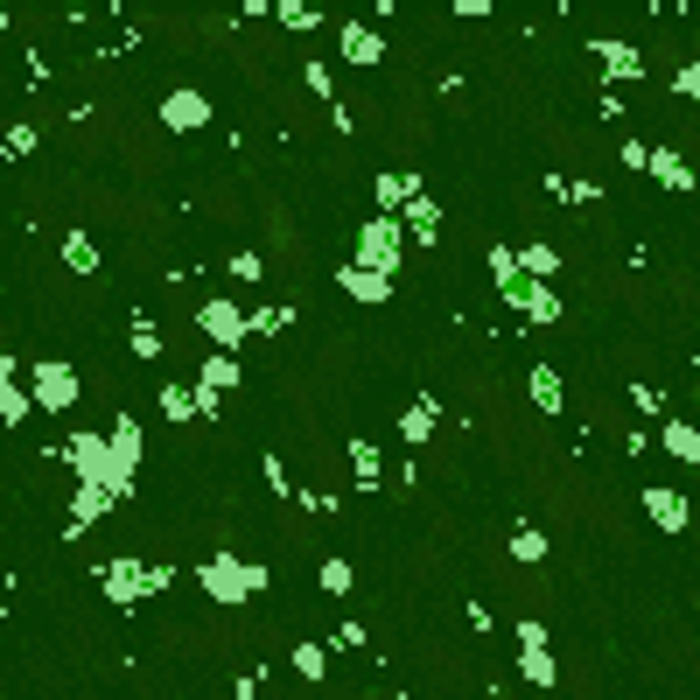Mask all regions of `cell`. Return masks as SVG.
<instances>
[{"instance_id": "obj_45", "label": "cell", "mask_w": 700, "mask_h": 700, "mask_svg": "<svg viewBox=\"0 0 700 700\" xmlns=\"http://www.w3.org/2000/svg\"><path fill=\"white\" fill-rule=\"evenodd\" d=\"M392 700H407V693H392Z\"/></svg>"}, {"instance_id": "obj_43", "label": "cell", "mask_w": 700, "mask_h": 700, "mask_svg": "<svg viewBox=\"0 0 700 700\" xmlns=\"http://www.w3.org/2000/svg\"><path fill=\"white\" fill-rule=\"evenodd\" d=\"M147 589H176V567H168V560H147Z\"/></svg>"}, {"instance_id": "obj_2", "label": "cell", "mask_w": 700, "mask_h": 700, "mask_svg": "<svg viewBox=\"0 0 700 700\" xmlns=\"http://www.w3.org/2000/svg\"><path fill=\"white\" fill-rule=\"evenodd\" d=\"M64 463L78 469V484L112 490V498H120V469H112V434H99V427L70 434V442H64Z\"/></svg>"}, {"instance_id": "obj_20", "label": "cell", "mask_w": 700, "mask_h": 700, "mask_svg": "<svg viewBox=\"0 0 700 700\" xmlns=\"http://www.w3.org/2000/svg\"><path fill=\"white\" fill-rule=\"evenodd\" d=\"M525 392H533V407H540V413H560V407H567V386H560V371H546V365H540L533 378H525Z\"/></svg>"}, {"instance_id": "obj_16", "label": "cell", "mask_w": 700, "mask_h": 700, "mask_svg": "<svg viewBox=\"0 0 700 700\" xmlns=\"http://www.w3.org/2000/svg\"><path fill=\"white\" fill-rule=\"evenodd\" d=\"M596 56H602V70H610V78H645V56H637V43H616V35H602L596 43Z\"/></svg>"}, {"instance_id": "obj_21", "label": "cell", "mask_w": 700, "mask_h": 700, "mask_svg": "<svg viewBox=\"0 0 700 700\" xmlns=\"http://www.w3.org/2000/svg\"><path fill=\"white\" fill-rule=\"evenodd\" d=\"M652 176H658V182H666V189H673V197H687V189H693V168H687V162H679V155H673V147H658V155H652Z\"/></svg>"}, {"instance_id": "obj_5", "label": "cell", "mask_w": 700, "mask_h": 700, "mask_svg": "<svg viewBox=\"0 0 700 700\" xmlns=\"http://www.w3.org/2000/svg\"><path fill=\"white\" fill-rule=\"evenodd\" d=\"M99 596L120 602V610H134V602H147L155 589H147V560H99Z\"/></svg>"}, {"instance_id": "obj_10", "label": "cell", "mask_w": 700, "mask_h": 700, "mask_svg": "<svg viewBox=\"0 0 700 700\" xmlns=\"http://www.w3.org/2000/svg\"><path fill=\"white\" fill-rule=\"evenodd\" d=\"M427 189H421V176H407V168H386L378 176V218H407V203H421Z\"/></svg>"}, {"instance_id": "obj_29", "label": "cell", "mask_w": 700, "mask_h": 700, "mask_svg": "<svg viewBox=\"0 0 700 700\" xmlns=\"http://www.w3.org/2000/svg\"><path fill=\"white\" fill-rule=\"evenodd\" d=\"M295 673H301V679H323V673H330V652L315 645V637H301V645H295Z\"/></svg>"}, {"instance_id": "obj_44", "label": "cell", "mask_w": 700, "mask_h": 700, "mask_svg": "<svg viewBox=\"0 0 700 700\" xmlns=\"http://www.w3.org/2000/svg\"><path fill=\"white\" fill-rule=\"evenodd\" d=\"M232 700H259V673H245L238 687H232Z\"/></svg>"}, {"instance_id": "obj_15", "label": "cell", "mask_w": 700, "mask_h": 700, "mask_svg": "<svg viewBox=\"0 0 700 700\" xmlns=\"http://www.w3.org/2000/svg\"><path fill=\"white\" fill-rule=\"evenodd\" d=\"M434 421H442V407H434V392H421L407 413H400V442L407 448H421V442H434Z\"/></svg>"}, {"instance_id": "obj_26", "label": "cell", "mask_w": 700, "mask_h": 700, "mask_svg": "<svg viewBox=\"0 0 700 700\" xmlns=\"http://www.w3.org/2000/svg\"><path fill=\"white\" fill-rule=\"evenodd\" d=\"M197 386H211V392H232V386H238V357H224V351H211V365L197 371Z\"/></svg>"}, {"instance_id": "obj_40", "label": "cell", "mask_w": 700, "mask_h": 700, "mask_svg": "<svg viewBox=\"0 0 700 700\" xmlns=\"http://www.w3.org/2000/svg\"><path fill=\"white\" fill-rule=\"evenodd\" d=\"M126 351H134V357H162V336L147 330V323H134V336H126Z\"/></svg>"}, {"instance_id": "obj_18", "label": "cell", "mask_w": 700, "mask_h": 700, "mask_svg": "<svg viewBox=\"0 0 700 700\" xmlns=\"http://www.w3.org/2000/svg\"><path fill=\"white\" fill-rule=\"evenodd\" d=\"M658 442H666L673 463H700V421H666V434H658Z\"/></svg>"}, {"instance_id": "obj_1", "label": "cell", "mask_w": 700, "mask_h": 700, "mask_svg": "<svg viewBox=\"0 0 700 700\" xmlns=\"http://www.w3.org/2000/svg\"><path fill=\"white\" fill-rule=\"evenodd\" d=\"M197 581H203V596H211V602H224V610H238V602H253L259 589H267V567L238 560L232 546H211V560L197 567Z\"/></svg>"}, {"instance_id": "obj_19", "label": "cell", "mask_w": 700, "mask_h": 700, "mask_svg": "<svg viewBox=\"0 0 700 700\" xmlns=\"http://www.w3.org/2000/svg\"><path fill=\"white\" fill-rule=\"evenodd\" d=\"M29 407H35V386H22V378H0V421L22 427V421H29Z\"/></svg>"}, {"instance_id": "obj_27", "label": "cell", "mask_w": 700, "mask_h": 700, "mask_svg": "<svg viewBox=\"0 0 700 700\" xmlns=\"http://www.w3.org/2000/svg\"><path fill=\"white\" fill-rule=\"evenodd\" d=\"M512 560L519 567H540L546 560V533H540V525H519V533H512Z\"/></svg>"}, {"instance_id": "obj_46", "label": "cell", "mask_w": 700, "mask_h": 700, "mask_svg": "<svg viewBox=\"0 0 700 700\" xmlns=\"http://www.w3.org/2000/svg\"><path fill=\"white\" fill-rule=\"evenodd\" d=\"M693 400H700V392H693Z\"/></svg>"}, {"instance_id": "obj_13", "label": "cell", "mask_w": 700, "mask_h": 700, "mask_svg": "<svg viewBox=\"0 0 700 700\" xmlns=\"http://www.w3.org/2000/svg\"><path fill=\"white\" fill-rule=\"evenodd\" d=\"M112 504H120L112 490H91V484H78V498H70V519H64V540H78L91 519H105V512H112Z\"/></svg>"}, {"instance_id": "obj_4", "label": "cell", "mask_w": 700, "mask_h": 700, "mask_svg": "<svg viewBox=\"0 0 700 700\" xmlns=\"http://www.w3.org/2000/svg\"><path fill=\"white\" fill-rule=\"evenodd\" d=\"M197 323H203V336H211V344H218L224 357H238V344L253 336V315H245L238 301H224V295L203 301V315H197Z\"/></svg>"}, {"instance_id": "obj_14", "label": "cell", "mask_w": 700, "mask_h": 700, "mask_svg": "<svg viewBox=\"0 0 700 700\" xmlns=\"http://www.w3.org/2000/svg\"><path fill=\"white\" fill-rule=\"evenodd\" d=\"M336 288H344L351 301H392V280L371 274V267H357V259H351V267H336Z\"/></svg>"}, {"instance_id": "obj_12", "label": "cell", "mask_w": 700, "mask_h": 700, "mask_svg": "<svg viewBox=\"0 0 700 700\" xmlns=\"http://www.w3.org/2000/svg\"><path fill=\"white\" fill-rule=\"evenodd\" d=\"M336 49H344V64H365V70L386 56V43H378L371 22H344V29H336Z\"/></svg>"}, {"instance_id": "obj_31", "label": "cell", "mask_w": 700, "mask_h": 700, "mask_svg": "<svg viewBox=\"0 0 700 700\" xmlns=\"http://www.w3.org/2000/svg\"><path fill=\"white\" fill-rule=\"evenodd\" d=\"M162 413L168 421H189L197 413V386H162Z\"/></svg>"}, {"instance_id": "obj_3", "label": "cell", "mask_w": 700, "mask_h": 700, "mask_svg": "<svg viewBox=\"0 0 700 700\" xmlns=\"http://www.w3.org/2000/svg\"><path fill=\"white\" fill-rule=\"evenodd\" d=\"M400 253H407V224L400 218H365L357 224V267H371V274H400Z\"/></svg>"}, {"instance_id": "obj_17", "label": "cell", "mask_w": 700, "mask_h": 700, "mask_svg": "<svg viewBox=\"0 0 700 700\" xmlns=\"http://www.w3.org/2000/svg\"><path fill=\"white\" fill-rule=\"evenodd\" d=\"M407 238L413 245H434V238H442V211H434V197H421V203H407Z\"/></svg>"}, {"instance_id": "obj_42", "label": "cell", "mask_w": 700, "mask_h": 700, "mask_svg": "<svg viewBox=\"0 0 700 700\" xmlns=\"http://www.w3.org/2000/svg\"><path fill=\"white\" fill-rule=\"evenodd\" d=\"M29 147H35V126H29V120L8 126V155H29Z\"/></svg>"}, {"instance_id": "obj_24", "label": "cell", "mask_w": 700, "mask_h": 700, "mask_svg": "<svg viewBox=\"0 0 700 700\" xmlns=\"http://www.w3.org/2000/svg\"><path fill=\"white\" fill-rule=\"evenodd\" d=\"M519 679H533L540 693H554V679H560V666H554V652H519Z\"/></svg>"}, {"instance_id": "obj_34", "label": "cell", "mask_w": 700, "mask_h": 700, "mask_svg": "<svg viewBox=\"0 0 700 700\" xmlns=\"http://www.w3.org/2000/svg\"><path fill=\"white\" fill-rule=\"evenodd\" d=\"M224 274L253 288V280H267V259H259V253H232V267H224Z\"/></svg>"}, {"instance_id": "obj_39", "label": "cell", "mask_w": 700, "mask_h": 700, "mask_svg": "<svg viewBox=\"0 0 700 700\" xmlns=\"http://www.w3.org/2000/svg\"><path fill=\"white\" fill-rule=\"evenodd\" d=\"M519 652H546V623L540 616H519Z\"/></svg>"}, {"instance_id": "obj_7", "label": "cell", "mask_w": 700, "mask_h": 700, "mask_svg": "<svg viewBox=\"0 0 700 700\" xmlns=\"http://www.w3.org/2000/svg\"><path fill=\"white\" fill-rule=\"evenodd\" d=\"M105 434H112V469H120V504H126V498H134V469H141V421L120 413Z\"/></svg>"}, {"instance_id": "obj_6", "label": "cell", "mask_w": 700, "mask_h": 700, "mask_svg": "<svg viewBox=\"0 0 700 700\" xmlns=\"http://www.w3.org/2000/svg\"><path fill=\"white\" fill-rule=\"evenodd\" d=\"M29 386H35V407H43V413H70V407H78V371H70L64 357H43V365L29 371Z\"/></svg>"}, {"instance_id": "obj_35", "label": "cell", "mask_w": 700, "mask_h": 700, "mask_svg": "<svg viewBox=\"0 0 700 700\" xmlns=\"http://www.w3.org/2000/svg\"><path fill=\"white\" fill-rule=\"evenodd\" d=\"M301 78H309V91H315V99L344 105V99H336V78H330V64H309V70H301Z\"/></svg>"}, {"instance_id": "obj_47", "label": "cell", "mask_w": 700, "mask_h": 700, "mask_svg": "<svg viewBox=\"0 0 700 700\" xmlns=\"http://www.w3.org/2000/svg\"><path fill=\"white\" fill-rule=\"evenodd\" d=\"M693 610H700V602H693Z\"/></svg>"}, {"instance_id": "obj_36", "label": "cell", "mask_w": 700, "mask_h": 700, "mask_svg": "<svg viewBox=\"0 0 700 700\" xmlns=\"http://www.w3.org/2000/svg\"><path fill=\"white\" fill-rule=\"evenodd\" d=\"M267 490H274V498H301V490L288 484V463H280L274 448H267Z\"/></svg>"}, {"instance_id": "obj_8", "label": "cell", "mask_w": 700, "mask_h": 700, "mask_svg": "<svg viewBox=\"0 0 700 700\" xmlns=\"http://www.w3.org/2000/svg\"><path fill=\"white\" fill-rule=\"evenodd\" d=\"M162 112V126H168V134H197V126H211V99H203V91H168V99L155 105Z\"/></svg>"}, {"instance_id": "obj_28", "label": "cell", "mask_w": 700, "mask_h": 700, "mask_svg": "<svg viewBox=\"0 0 700 700\" xmlns=\"http://www.w3.org/2000/svg\"><path fill=\"white\" fill-rule=\"evenodd\" d=\"M315 581H323V596H351V581H357V567H351L344 554H330V560H323V575H315Z\"/></svg>"}, {"instance_id": "obj_11", "label": "cell", "mask_w": 700, "mask_h": 700, "mask_svg": "<svg viewBox=\"0 0 700 700\" xmlns=\"http://www.w3.org/2000/svg\"><path fill=\"white\" fill-rule=\"evenodd\" d=\"M504 301H512L519 315H533V323H560V295L546 288V280H519V288H504Z\"/></svg>"}, {"instance_id": "obj_30", "label": "cell", "mask_w": 700, "mask_h": 700, "mask_svg": "<svg viewBox=\"0 0 700 700\" xmlns=\"http://www.w3.org/2000/svg\"><path fill=\"white\" fill-rule=\"evenodd\" d=\"M351 469H357V484H378V442H365V434H357V442H351Z\"/></svg>"}, {"instance_id": "obj_41", "label": "cell", "mask_w": 700, "mask_h": 700, "mask_svg": "<svg viewBox=\"0 0 700 700\" xmlns=\"http://www.w3.org/2000/svg\"><path fill=\"white\" fill-rule=\"evenodd\" d=\"M631 407H637V413H658V407H666V392H658V386H645V378H637V386H631Z\"/></svg>"}, {"instance_id": "obj_22", "label": "cell", "mask_w": 700, "mask_h": 700, "mask_svg": "<svg viewBox=\"0 0 700 700\" xmlns=\"http://www.w3.org/2000/svg\"><path fill=\"white\" fill-rule=\"evenodd\" d=\"M519 267H525V280H546V288H554L560 253H554V245H519Z\"/></svg>"}, {"instance_id": "obj_38", "label": "cell", "mask_w": 700, "mask_h": 700, "mask_svg": "<svg viewBox=\"0 0 700 700\" xmlns=\"http://www.w3.org/2000/svg\"><path fill=\"white\" fill-rule=\"evenodd\" d=\"M652 155H658V147H645V141H623V147H616V162H623V168H645V176H652Z\"/></svg>"}, {"instance_id": "obj_33", "label": "cell", "mask_w": 700, "mask_h": 700, "mask_svg": "<svg viewBox=\"0 0 700 700\" xmlns=\"http://www.w3.org/2000/svg\"><path fill=\"white\" fill-rule=\"evenodd\" d=\"M274 14H280L288 29H315V22H323V14H315L309 0H274Z\"/></svg>"}, {"instance_id": "obj_32", "label": "cell", "mask_w": 700, "mask_h": 700, "mask_svg": "<svg viewBox=\"0 0 700 700\" xmlns=\"http://www.w3.org/2000/svg\"><path fill=\"white\" fill-rule=\"evenodd\" d=\"M288 323H295V309H288V301H274V309H253V336H280Z\"/></svg>"}, {"instance_id": "obj_37", "label": "cell", "mask_w": 700, "mask_h": 700, "mask_svg": "<svg viewBox=\"0 0 700 700\" xmlns=\"http://www.w3.org/2000/svg\"><path fill=\"white\" fill-rule=\"evenodd\" d=\"M673 91H679V99H693V105H700V56H687V64H679Z\"/></svg>"}, {"instance_id": "obj_23", "label": "cell", "mask_w": 700, "mask_h": 700, "mask_svg": "<svg viewBox=\"0 0 700 700\" xmlns=\"http://www.w3.org/2000/svg\"><path fill=\"white\" fill-rule=\"evenodd\" d=\"M64 267L70 274H99V245H91V232H64Z\"/></svg>"}, {"instance_id": "obj_25", "label": "cell", "mask_w": 700, "mask_h": 700, "mask_svg": "<svg viewBox=\"0 0 700 700\" xmlns=\"http://www.w3.org/2000/svg\"><path fill=\"white\" fill-rule=\"evenodd\" d=\"M490 280H498V295L525 280V267H519V245H490Z\"/></svg>"}, {"instance_id": "obj_9", "label": "cell", "mask_w": 700, "mask_h": 700, "mask_svg": "<svg viewBox=\"0 0 700 700\" xmlns=\"http://www.w3.org/2000/svg\"><path fill=\"white\" fill-rule=\"evenodd\" d=\"M645 519L658 525V533H687V525H693V504H687V490H673V484H652V490H645Z\"/></svg>"}]
</instances>
